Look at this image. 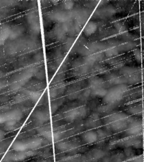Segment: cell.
Instances as JSON below:
<instances>
[{"instance_id": "6da1fadb", "label": "cell", "mask_w": 144, "mask_h": 162, "mask_svg": "<svg viewBox=\"0 0 144 162\" xmlns=\"http://www.w3.org/2000/svg\"><path fill=\"white\" fill-rule=\"evenodd\" d=\"M107 120L112 129L114 131H120L124 130L128 126V117L123 113L113 114L107 118Z\"/></svg>"}, {"instance_id": "7a4b0ae2", "label": "cell", "mask_w": 144, "mask_h": 162, "mask_svg": "<svg viewBox=\"0 0 144 162\" xmlns=\"http://www.w3.org/2000/svg\"><path fill=\"white\" fill-rule=\"evenodd\" d=\"M86 108L83 107L73 109L66 113V120L68 122H72L76 119L83 118L86 116Z\"/></svg>"}, {"instance_id": "3957f363", "label": "cell", "mask_w": 144, "mask_h": 162, "mask_svg": "<svg viewBox=\"0 0 144 162\" xmlns=\"http://www.w3.org/2000/svg\"><path fill=\"white\" fill-rule=\"evenodd\" d=\"M126 133L128 135H135L143 131V122L140 121L131 122L127 127Z\"/></svg>"}, {"instance_id": "277c9868", "label": "cell", "mask_w": 144, "mask_h": 162, "mask_svg": "<svg viewBox=\"0 0 144 162\" xmlns=\"http://www.w3.org/2000/svg\"><path fill=\"white\" fill-rule=\"evenodd\" d=\"M6 117V122L8 120H13L18 122L23 118V113L19 109H14L9 111L5 113Z\"/></svg>"}, {"instance_id": "5b68a950", "label": "cell", "mask_w": 144, "mask_h": 162, "mask_svg": "<svg viewBox=\"0 0 144 162\" xmlns=\"http://www.w3.org/2000/svg\"><path fill=\"white\" fill-rule=\"evenodd\" d=\"M28 149H36L41 147L42 143V140L40 137H33L27 140L26 142Z\"/></svg>"}, {"instance_id": "8992f818", "label": "cell", "mask_w": 144, "mask_h": 162, "mask_svg": "<svg viewBox=\"0 0 144 162\" xmlns=\"http://www.w3.org/2000/svg\"><path fill=\"white\" fill-rule=\"evenodd\" d=\"M97 30V25L94 22H89L87 23L85 29L84 33L86 36H90L94 34Z\"/></svg>"}, {"instance_id": "52a82bcc", "label": "cell", "mask_w": 144, "mask_h": 162, "mask_svg": "<svg viewBox=\"0 0 144 162\" xmlns=\"http://www.w3.org/2000/svg\"><path fill=\"white\" fill-rule=\"evenodd\" d=\"M83 139L87 144H92L97 140V134L94 131H89L83 134Z\"/></svg>"}, {"instance_id": "ba28073f", "label": "cell", "mask_w": 144, "mask_h": 162, "mask_svg": "<svg viewBox=\"0 0 144 162\" xmlns=\"http://www.w3.org/2000/svg\"><path fill=\"white\" fill-rule=\"evenodd\" d=\"M12 149L16 153L24 152L28 149L26 142L22 141H15L12 145Z\"/></svg>"}, {"instance_id": "9c48e42d", "label": "cell", "mask_w": 144, "mask_h": 162, "mask_svg": "<svg viewBox=\"0 0 144 162\" xmlns=\"http://www.w3.org/2000/svg\"><path fill=\"white\" fill-rule=\"evenodd\" d=\"M38 131L46 139L50 141H52L53 140V134L51 131L50 128L49 126L39 128Z\"/></svg>"}, {"instance_id": "30bf717a", "label": "cell", "mask_w": 144, "mask_h": 162, "mask_svg": "<svg viewBox=\"0 0 144 162\" xmlns=\"http://www.w3.org/2000/svg\"><path fill=\"white\" fill-rule=\"evenodd\" d=\"M10 28L7 26L2 27L0 29V46L9 37Z\"/></svg>"}, {"instance_id": "8fae6325", "label": "cell", "mask_w": 144, "mask_h": 162, "mask_svg": "<svg viewBox=\"0 0 144 162\" xmlns=\"http://www.w3.org/2000/svg\"><path fill=\"white\" fill-rule=\"evenodd\" d=\"M23 32V28L20 26H16L10 29L9 37L11 39H14L19 37Z\"/></svg>"}, {"instance_id": "7c38bea8", "label": "cell", "mask_w": 144, "mask_h": 162, "mask_svg": "<svg viewBox=\"0 0 144 162\" xmlns=\"http://www.w3.org/2000/svg\"><path fill=\"white\" fill-rule=\"evenodd\" d=\"M108 92V91L104 87H99L97 89H91L92 94L95 96H97L99 97H105L107 94Z\"/></svg>"}, {"instance_id": "4fadbf2b", "label": "cell", "mask_w": 144, "mask_h": 162, "mask_svg": "<svg viewBox=\"0 0 144 162\" xmlns=\"http://www.w3.org/2000/svg\"><path fill=\"white\" fill-rule=\"evenodd\" d=\"M17 122L8 120L5 123V129L8 131H11L16 129L17 126Z\"/></svg>"}, {"instance_id": "5bb4252c", "label": "cell", "mask_w": 144, "mask_h": 162, "mask_svg": "<svg viewBox=\"0 0 144 162\" xmlns=\"http://www.w3.org/2000/svg\"><path fill=\"white\" fill-rule=\"evenodd\" d=\"M36 117L40 122H45L49 119V116L47 114L42 111H38L35 114Z\"/></svg>"}, {"instance_id": "9a60e30c", "label": "cell", "mask_w": 144, "mask_h": 162, "mask_svg": "<svg viewBox=\"0 0 144 162\" xmlns=\"http://www.w3.org/2000/svg\"><path fill=\"white\" fill-rule=\"evenodd\" d=\"M28 156L27 154L24 152H19L13 155V159L15 161H21L25 159Z\"/></svg>"}, {"instance_id": "2e32d148", "label": "cell", "mask_w": 144, "mask_h": 162, "mask_svg": "<svg viewBox=\"0 0 144 162\" xmlns=\"http://www.w3.org/2000/svg\"><path fill=\"white\" fill-rule=\"evenodd\" d=\"M63 8L66 10H71L74 6V1H66L63 2V5H62Z\"/></svg>"}, {"instance_id": "e0dca14e", "label": "cell", "mask_w": 144, "mask_h": 162, "mask_svg": "<svg viewBox=\"0 0 144 162\" xmlns=\"http://www.w3.org/2000/svg\"><path fill=\"white\" fill-rule=\"evenodd\" d=\"M69 147V144L68 142H60L59 143H58L57 145L58 149L62 151L66 150Z\"/></svg>"}, {"instance_id": "ac0fdd59", "label": "cell", "mask_w": 144, "mask_h": 162, "mask_svg": "<svg viewBox=\"0 0 144 162\" xmlns=\"http://www.w3.org/2000/svg\"><path fill=\"white\" fill-rule=\"evenodd\" d=\"M104 155V152H103L100 150H96L93 153V156L94 158H96V159L101 158Z\"/></svg>"}, {"instance_id": "d6986e66", "label": "cell", "mask_w": 144, "mask_h": 162, "mask_svg": "<svg viewBox=\"0 0 144 162\" xmlns=\"http://www.w3.org/2000/svg\"><path fill=\"white\" fill-rule=\"evenodd\" d=\"M6 122V117L5 114L0 113V124L5 123Z\"/></svg>"}, {"instance_id": "ffe728a7", "label": "cell", "mask_w": 144, "mask_h": 162, "mask_svg": "<svg viewBox=\"0 0 144 162\" xmlns=\"http://www.w3.org/2000/svg\"><path fill=\"white\" fill-rule=\"evenodd\" d=\"M131 162H143V157H138L134 159Z\"/></svg>"}, {"instance_id": "44dd1931", "label": "cell", "mask_w": 144, "mask_h": 162, "mask_svg": "<svg viewBox=\"0 0 144 162\" xmlns=\"http://www.w3.org/2000/svg\"><path fill=\"white\" fill-rule=\"evenodd\" d=\"M5 136V132L4 131L0 130V141H1V140H3L4 139Z\"/></svg>"}]
</instances>
